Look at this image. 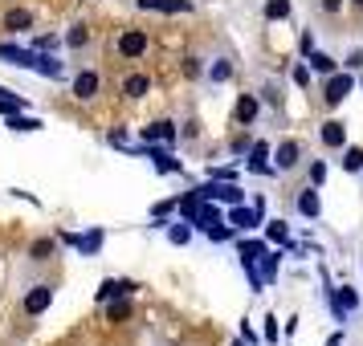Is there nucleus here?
Segmentation results:
<instances>
[{"label": "nucleus", "instance_id": "obj_1", "mask_svg": "<svg viewBox=\"0 0 363 346\" xmlns=\"http://www.w3.org/2000/svg\"><path fill=\"white\" fill-rule=\"evenodd\" d=\"M0 62H13V66H21V69H37V74H50V78L62 74V62H53L50 53L17 50V45H4V41H0Z\"/></svg>", "mask_w": 363, "mask_h": 346}, {"label": "nucleus", "instance_id": "obj_2", "mask_svg": "<svg viewBox=\"0 0 363 346\" xmlns=\"http://www.w3.org/2000/svg\"><path fill=\"white\" fill-rule=\"evenodd\" d=\"M196 196H200V200H225V204H241V200H245V192H241L233 180H213V183H204V188H196Z\"/></svg>", "mask_w": 363, "mask_h": 346}, {"label": "nucleus", "instance_id": "obj_3", "mask_svg": "<svg viewBox=\"0 0 363 346\" xmlns=\"http://www.w3.org/2000/svg\"><path fill=\"white\" fill-rule=\"evenodd\" d=\"M102 90V74L99 69H78L74 74V98L78 102H94Z\"/></svg>", "mask_w": 363, "mask_h": 346}, {"label": "nucleus", "instance_id": "obj_4", "mask_svg": "<svg viewBox=\"0 0 363 346\" xmlns=\"http://www.w3.org/2000/svg\"><path fill=\"white\" fill-rule=\"evenodd\" d=\"M118 53L135 62V57H143L147 53V33L143 29H127V33H118Z\"/></svg>", "mask_w": 363, "mask_h": 346}, {"label": "nucleus", "instance_id": "obj_5", "mask_svg": "<svg viewBox=\"0 0 363 346\" xmlns=\"http://www.w3.org/2000/svg\"><path fill=\"white\" fill-rule=\"evenodd\" d=\"M245 155H249L245 167L253 171V175H274V163H269V159H274V151H269V143H253Z\"/></svg>", "mask_w": 363, "mask_h": 346}, {"label": "nucleus", "instance_id": "obj_6", "mask_svg": "<svg viewBox=\"0 0 363 346\" xmlns=\"http://www.w3.org/2000/svg\"><path fill=\"white\" fill-rule=\"evenodd\" d=\"M351 90H355V78H351V74H339V69H335V74L327 78V94H323V98H327L330 106H339V102H343L347 94H351Z\"/></svg>", "mask_w": 363, "mask_h": 346}, {"label": "nucleus", "instance_id": "obj_7", "mask_svg": "<svg viewBox=\"0 0 363 346\" xmlns=\"http://www.w3.org/2000/svg\"><path fill=\"white\" fill-rule=\"evenodd\" d=\"M139 139H143V143H167V147H172V143H176V122H172V118H160V122L143 127Z\"/></svg>", "mask_w": 363, "mask_h": 346}, {"label": "nucleus", "instance_id": "obj_8", "mask_svg": "<svg viewBox=\"0 0 363 346\" xmlns=\"http://www.w3.org/2000/svg\"><path fill=\"white\" fill-rule=\"evenodd\" d=\"M298 159H302V143H298V139H286V143L274 151V171H290V167H298Z\"/></svg>", "mask_w": 363, "mask_h": 346}, {"label": "nucleus", "instance_id": "obj_9", "mask_svg": "<svg viewBox=\"0 0 363 346\" xmlns=\"http://www.w3.org/2000/svg\"><path fill=\"white\" fill-rule=\"evenodd\" d=\"M50 301H53L50 285H33V289H29V297H25V313H29V318H37V313L50 310Z\"/></svg>", "mask_w": 363, "mask_h": 346}, {"label": "nucleus", "instance_id": "obj_10", "mask_svg": "<svg viewBox=\"0 0 363 346\" xmlns=\"http://www.w3.org/2000/svg\"><path fill=\"white\" fill-rule=\"evenodd\" d=\"M33 13H29V8H9V13H4V29H9V33H25V29H33Z\"/></svg>", "mask_w": 363, "mask_h": 346}, {"label": "nucleus", "instance_id": "obj_11", "mask_svg": "<svg viewBox=\"0 0 363 346\" xmlns=\"http://www.w3.org/2000/svg\"><path fill=\"white\" fill-rule=\"evenodd\" d=\"M204 78H208V86H225L233 78V57H225V53H220V57H213V66H208V74H204Z\"/></svg>", "mask_w": 363, "mask_h": 346}, {"label": "nucleus", "instance_id": "obj_12", "mask_svg": "<svg viewBox=\"0 0 363 346\" xmlns=\"http://www.w3.org/2000/svg\"><path fill=\"white\" fill-rule=\"evenodd\" d=\"M318 139H323V143H327L330 151H335V147H343V143H347V127L330 118V122H323V127H318Z\"/></svg>", "mask_w": 363, "mask_h": 346}, {"label": "nucleus", "instance_id": "obj_13", "mask_svg": "<svg viewBox=\"0 0 363 346\" xmlns=\"http://www.w3.org/2000/svg\"><path fill=\"white\" fill-rule=\"evenodd\" d=\"M229 224H233V229H257V224H262V216H257V212H249V208H241V204H233Z\"/></svg>", "mask_w": 363, "mask_h": 346}, {"label": "nucleus", "instance_id": "obj_14", "mask_svg": "<svg viewBox=\"0 0 363 346\" xmlns=\"http://www.w3.org/2000/svg\"><path fill=\"white\" fill-rule=\"evenodd\" d=\"M237 122H241V127L257 122V98H253V94H241V98H237Z\"/></svg>", "mask_w": 363, "mask_h": 346}, {"label": "nucleus", "instance_id": "obj_15", "mask_svg": "<svg viewBox=\"0 0 363 346\" xmlns=\"http://www.w3.org/2000/svg\"><path fill=\"white\" fill-rule=\"evenodd\" d=\"M131 289H135L131 281H102V289H99V301H115V297L131 294Z\"/></svg>", "mask_w": 363, "mask_h": 346}, {"label": "nucleus", "instance_id": "obj_16", "mask_svg": "<svg viewBox=\"0 0 363 346\" xmlns=\"http://www.w3.org/2000/svg\"><path fill=\"white\" fill-rule=\"evenodd\" d=\"M298 212H302V216H311V220H314L318 212H323V204H318V192H314V188H306V192L298 196Z\"/></svg>", "mask_w": 363, "mask_h": 346}, {"label": "nucleus", "instance_id": "obj_17", "mask_svg": "<svg viewBox=\"0 0 363 346\" xmlns=\"http://www.w3.org/2000/svg\"><path fill=\"white\" fill-rule=\"evenodd\" d=\"M74 248H82V257L99 253V248H102V229H90L86 236H78V241H74Z\"/></svg>", "mask_w": 363, "mask_h": 346}, {"label": "nucleus", "instance_id": "obj_18", "mask_svg": "<svg viewBox=\"0 0 363 346\" xmlns=\"http://www.w3.org/2000/svg\"><path fill=\"white\" fill-rule=\"evenodd\" d=\"M147 78H143V74H131V78H127V82H123V94H127V98H143V94H147Z\"/></svg>", "mask_w": 363, "mask_h": 346}, {"label": "nucleus", "instance_id": "obj_19", "mask_svg": "<svg viewBox=\"0 0 363 346\" xmlns=\"http://www.w3.org/2000/svg\"><path fill=\"white\" fill-rule=\"evenodd\" d=\"M311 69L314 74H335V69H339V62H335V57H330V53H311Z\"/></svg>", "mask_w": 363, "mask_h": 346}, {"label": "nucleus", "instance_id": "obj_20", "mask_svg": "<svg viewBox=\"0 0 363 346\" xmlns=\"http://www.w3.org/2000/svg\"><path fill=\"white\" fill-rule=\"evenodd\" d=\"M290 17V0H265V21H286Z\"/></svg>", "mask_w": 363, "mask_h": 346}, {"label": "nucleus", "instance_id": "obj_21", "mask_svg": "<svg viewBox=\"0 0 363 346\" xmlns=\"http://www.w3.org/2000/svg\"><path fill=\"white\" fill-rule=\"evenodd\" d=\"M9 127H13V131H41V118H29V115H9Z\"/></svg>", "mask_w": 363, "mask_h": 346}, {"label": "nucleus", "instance_id": "obj_22", "mask_svg": "<svg viewBox=\"0 0 363 346\" xmlns=\"http://www.w3.org/2000/svg\"><path fill=\"white\" fill-rule=\"evenodd\" d=\"M237 248H241V261H245V265H253V261H257V257L265 253V245H262V241H241Z\"/></svg>", "mask_w": 363, "mask_h": 346}, {"label": "nucleus", "instance_id": "obj_23", "mask_svg": "<svg viewBox=\"0 0 363 346\" xmlns=\"http://www.w3.org/2000/svg\"><path fill=\"white\" fill-rule=\"evenodd\" d=\"M86 41H90V29H86V25H74V29L66 33V45H69V50H82Z\"/></svg>", "mask_w": 363, "mask_h": 346}, {"label": "nucleus", "instance_id": "obj_24", "mask_svg": "<svg viewBox=\"0 0 363 346\" xmlns=\"http://www.w3.org/2000/svg\"><path fill=\"white\" fill-rule=\"evenodd\" d=\"M176 208H180V200H160V204L151 208V220H172Z\"/></svg>", "mask_w": 363, "mask_h": 346}, {"label": "nucleus", "instance_id": "obj_25", "mask_svg": "<svg viewBox=\"0 0 363 346\" xmlns=\"http://www.w3.org/2000/svg\"><path fill=\"white\" fill-rule=\"evenodd\" d=\"M343 167L347 171H363V147H347L343 151Z\"/></svg>", "mask_w": 363, "mask_h": 346}, {"label": "nucleus", "instance_id": "obj_26", "mask_svg": "<svg viewBox=\"0 0 363 346\" xmlns=\"http://www.w3.org/2000/svg\"><path fill=\"white\" fill-rule=\"evenodd\" d=\"M167 241H172V245H188V241H192V229H188V224H172V229H167Z\"/></svg>", "mask_w": 363, "mask_h": 346}, {"label": "nucleus", "instance_id": "obj_27", "mask_svg": "<svg viewBox=\"0 0 363 346\" xmlns=\"http://www.w3.org/2000/svg\"><path fill=\"white\" fill-rule=\"evenodd\" d=\"M25 110V102H17V98H4V90H0V115L9 118V115H21Z\"/></svg>", "mask_w": 363, "mask_h": 346}, {"label": "nucleus", "instance_id": "obj_28", "mask_svg": "<svg viewBox=\"0 0 363 346\" xmlns=\"http://www.w3.org/2000/svg\"><path fill=\"white\" fill-rule=\"evenodd\" d=\"M160 13H192V0H164Z\"/></svg>", "mask_w": 363, "mask_h": 346}, {"label": "nucleus", "instance_id": "obj_29", "mask_svg": "<svg viewBox=\"0 0 363 346\" xmlns=\"http://www.w3.org/2000/svg\"><path fill=\"white\" fill-rule=\"evenodd\" d=\"M269 241H281V245H286V241H290V229H286V224H281V220H274V224H269Z\"/></svg>", "mask_w": 363, "mask_h": 346}, {"label": "nucleus", "instance_id": "obj_30", "mask_svg": "<svg viewBox=\"0 0 363 346\" xmlns=\"http://www.w3.org/2000/svg\"><path fill=\"white\" fill-rule=\"evenodd\" d=\"M323 180H327V163H323V159H314V163H311V183L318 188Z\"/></svg>", "mask_w": 363, "mask_h": 346}, {"label": "nucleus", "instance_id": "obj_31", "mask_svg": "<svg viewBox=\"0 0 363 346\" xmlns=\"http://www.w3.org/2000/svg\"><path fill=\"white\" fill-rule=\"evenodd\" d=\"M249 147H253V139H249V134H237V139H233V155H245Z\"/></svg>", "mask_w": 363, "mask_h": 346}, {"label": "nucleus", "instance_id": "obj_32", "mask_svg": "<svg viewBox=\"0 0 363 346\" xmlns=\"http://www.w3.org/2000/svg\"><path fill=\"white\" fill-rule=\"evenodd\" d=\"M127 313H131V301H115V306H111V318H115V322H123Z\"/></svg>", "mask_w": 363, "mask_h": 346}, {"label": "nucleus", "instance_id": "obj_33", "mask_svg": "<svg viewBox=\"0 0 363 346\" xmlns=\"http://www.w3.org/2000/svg\"><path fill=\"white\" fill-rule=\"evenodd\" d=\"M50 253H53V241H37V245H33V257H37V261H41V257H50Z\"/></svg>", "mask_w": 363, "mask_h": 346}, {"label": "nucleus", "instance_id": "obj_34", "mask_svg": "<svg viewBox=\"0 0 363 346\" xmlns=\"http://www.w3.org/2000/svg\"><path fill=\"white\" fill-rule=\"evenodd\" d=\"M347 69H363V50H351V53H347Z\"/></svg>", "mask_w": 363, "mask_h": 346}, {"label": "nucleus", "instance_id": "obj_35", "mask_svg": "<svg viewBox=\"0 0 363 346\" xmlns=\"http://www.w3.org/2000/svg\"><path fill=\"white\" fill-rule=\"evenodd\" d=\"M294 82H298V86H306V82H311V69L302 66V62L294 66Z\"/></svg>", "mask_w": 363, "mask_h": 346}, {"label": "nucleus", "instance_id": "obj_36", "mask_svg": "<svg viewBox=\"0 0 363 346\" xmlns=\"http://www.w3.org/2000/svg\"><path fill=\"white\" fill-rule=\"evenodd\" d=\"M208 236H213V241H229L233 229H220V224H213V229H208Z\"/></svg>", "mask_w": 363, "mask_h": 346}, {"label": "nucleus", "instance_id": "obj_37", "mask_svg": "<svg viewBox=\"0 0 363 346\" xmlns=\"http://www.w3.org/2000/svg\"><path fill=\"white\" fill-rule=\"evenodd\" d=\"M278 338V326H274V318H265V342H274Z\"/></svg>", "mask_w": 363, "mask_h": 346}, {"label": "nucleus", "instance_id": "obj_38", "mask_svg": "<svg viewBox=\"0 0 363 346\" xmlns=\"http://www.w3.org/2000/svg\"><path fill=\"white\" fill-rule=\"evenodd\" d=\"M318 4H323L327 13H339V8H343V0H318Z\"/></svg>", "mask_w": 363, "mask_h": 346}, {"label": "nucleus", "instance_id": "obj_39", "mask_svg": "<svg viewBox=\"0 0 363 346\" xmlns=\"http://www.w3.org/2000/svg\"><path fill=\"white\" fill-rule=\"evenodd\" d=\"M135 4H139V8H155V13H160V4H164V0H135Z\"/></svg>", "mask_w": 363, "mask_h": 346}, {"label": "nucleus", "instance_id": "obj_40", "mask_svg": "<svg viewBox=\"0 0 363 346\" xmlns=\"http://www.w3.org/2000/svg\"><path fill=\"white\" fill-rule=\"evenodd\" d=\"M330 346H339V338H330Z\"/></svg>", "mask_w": 363, "mask_h": 346}, {"label": "nucleus", "instance_id": "obj_41", "mask_svg": "<svg viewBox=\"0 0 363 346\" xmlns=\"http://www.w3.org/2000/svg\"><path fill=\"white\" fill-rule=\"evenodd\" d=\"M355 4H359V8H363V0H355Z\"/></svg>", "mask_w": 363, "mask_h": 346}, {"label": "nucleus", "instance_id": "obj_42", "mask_svg": "<svg viewBox=\"0 0 363 346\" xmlns=\"http://www.w3.org/2000/svg\"><path fill=\"white\" fill-rule=\"evenodd\" d=\"M237 346H245V342H237Z\"/></svg>", "mask_w": 363, "mask_h": 346}]
</instances>
